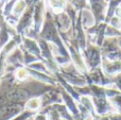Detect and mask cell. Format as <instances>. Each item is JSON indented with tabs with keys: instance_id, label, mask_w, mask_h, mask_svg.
I'll list each match as a JSON object with an SVG mask.
<instances>
[{
	"instance_id": "cell-1",
	"label": "cell",
	"mask_w": 121,
	"mask_h": 120,
	"mask_svg": "<svg viewBox=\"0 0 121 120\" xmlns=\"http://www.w3.org/2000/svg\"><path fill=\"white\" fill-rule=\"evenodd\" d=\"M38 106H39V100L38 99H32L28 103V107L31 108V110H36Z\"/></svg>"
},
{
	"instance_id": "cell-2",
	"label": "cell",
	"mask_w": 121,
	"mask_h": 120,
	"mask_svg": "<svg viewBox=\"0 0 121 120\" xmlns=\"http://www.w3.org/2000/svg\"><path fill=\"white\" fill-rule=\"evenodd\" d=\"M26 76H27V72H26L23 69H19L18 71H17V77H18L19 79L26 78Z\"/></svg>"
}]
</instances>
